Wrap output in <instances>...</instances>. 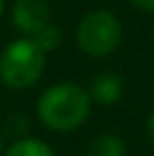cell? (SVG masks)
<instances>
[{"label":"cell","instance_id":"cell-5","mask_svg":"<svg viewBox=\"0 0 154 156\" xmlns=\"http://www.w3.org/2000/svg\"><path fill=\"white\" fill-rule=\"evenodd\" d=\"M87 93L97 105H114L123 97V78L114 72H102L91 80Z\"/></svg>","mask_w":154,"mask_h":156},{"label":"cell","instance_id":"cell-11","mask_svg":"<svg viewBox=\"0 0 154 156\" xmlns=\"http://www.w3.org/2000/svg\"><path fill=\"white\" fill-rule=\"evenodd\" d=\"M2 148H4V137H2V133H0V154H2Z\"/></svg>","mask_w":154,"mask_h":156},{"label":"cell","instance_id":"cell-12","mask_svg":"<svg viewBox=\"0 0 154 156\" xmlns=\"http://www.w3.org/2000/svg\"><path fill=\"white\" fill-rule=\"evenodd\" d=\"M2 9H4V0H0V15H2Z\"/></svg>","mask_w":154,"mask_h":156},{"label":"cell","instance_id":"cell-10","mask_svg":"<svg viewBox=\"0 0 154 156\" xmlns=\"http://www.w3.org/2000/svg\"><path fill=\"white\" fill-rule=\"evenodd\" d=\"M146 133H148V139H150V144L154 146V112L150 114V118H148V122H146Z\"/></svg>","mask_w":154,"mask_h":156},{"label":"cell","instance_id":"cell-7","mask_svg":"<svg viewBox=\"0 0 154 156\" xmlns=\"http://www.w3.org/2000/svg\"><path fill=\"white\" fill-rule=\"evenodd\" d=\"M4 156H55V152L49 144L36 137H21V139H15L6 148Z\"/></svg>","mask_w":154,"mask_h":156},{"label":"cell","instance_id":"cell-4","mask_svg":"<svg viewBox=\"0 0 154 156\" xmlns=\"http://www.w3.org/2000/svg\"><path fill=\"white\" fill-rule=\"evenodd\" d=\"M11 17L13 26L32 38L51 23V9L45 0H17Z\"/></svg>","mask_w":154,"mask_h":156},{"label":"cell","instance_id":"cell-6","mask_svg":"<svg viewBox=\"0 0 154 156\" xmlns=\"http://www.w3.org/2000/svg\"><path fill=\"white\" fill-rule=\"evenodd\" d=\"M87 156H127V146L120 135L102 133L91 141Z\"/></svg>","mask_w":154,"mask_h":156},{"label":"cell","instance_id":"cell-3","mask_svg":"<svg viewBox=\"0 0 154 156\" xmlns=\"http://www.w3.org/2000/svg\"><path fill=\"white\" fill-rule=\"evenodd\" d=\"M76 40L84 55L103 59L118 49L123 40V26L110 11H91L78 23Z\"/></svg>","mask_w":154,"mask_h":156},{"label":"cell","instance_id":"cell-8","mask_svg":"<svg viewBox=\"0 0 154 156\" xmlns=\"http://www.w3.org/2000/svg\"><path fill=\"white\" fill-rule=\"evenodd\" d=\"M32 40H34V44L40 49V51L45 53H53L55 49H59V44H61V32H59V27L49 23L47 27H42L36 36H32Z\"/></svg>","mask_w":154,"mask_h":156},{"label":"cell","instance_id":"cell-1","mask_svg":"<svg viewBox=\"0 0 154 156\" xmlns=\"http://www.w3.org/2000/svg\"><path fill=\"white\" fill-rule=\"evenodd\" d=\"M40 122L51 131H74L91 114V97L76 82H57L49 87L36 105Z\"/></svg>","mask_w":154,"mask_h":156},{"label":"cell","instance_id":"cell-2","mask_svg":"<svg viewBox=\"0 0 154 156\" xmlns=\"http://www.w3.org/2000/svg\"><path fill=\"white\" fill-rule=\"evenodd\" d=\"M47 55L40 51L32 38L13 40L0 55V80L15 91L34 87L45 72Z\"/></svg>","mask_w":154,"mask_h":156},{"label":"cell","instance_id":"cell-9","mask_svg":"<svg viewBox=\"0 0 154 156\" xmlns=\"http://www.w3.org/2000/svg\"><path fill=\"white\" fill-rule=\"evenodd\" d=\"M133 9L141 13H154V0H129Z\"/></svg>","mask_w":154,"mask_h":156}]
</instances>
